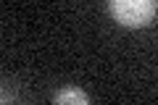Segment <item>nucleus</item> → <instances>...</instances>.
Returning <instances> with one entry per match:
<instances>
[{
	"label": "nucleus",
	"instance_id": "1",
	"mask_svg": "<svg viewBox=\"0 0 158 105\" xmlns=\"http://www.w3.org/2000/svg\"><path fill=\"white\" fill-rule=\"evenodd\" d=\"M108 13L127 29H142L156 18L158 0H108Z\"/></svg>",
	"mask_w": 158,
	"mask_h": 105
},
{
	"label": "nucleus",
	"instance_id": "2",
	"mask_svg": "<svg viewBox=\"0 0 158 105\" xmlns=\"http://www.w3.org/2000/svg\"><path fill=\"white\" fill-rule=\"evenodd\" d=\"M53 103H58V105H87V103H90V97H87L82 89L69 87V89H61V92L53 97Z\"/></svg>",
	"mask_w": 158,
	"mask_h": 105
}]
</instances>
